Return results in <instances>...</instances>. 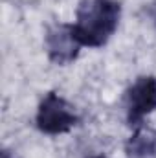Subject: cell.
<instances>
[{
  "label": "cell",
  "mask_w": 156,
  "mask_h": 158,
  "mask_svg": "<svg viewBox=\"0 0 156 158\" xmlns=\"http://www.w3.org/2000/svg\"><path fill=\"white\" fill-rule=\"evenodd\" d=\"M44 48L51 63L66 66L79 57L83 46L74 33L72 24H53L44 35Z\"/></svg>",
  "instance_id": "277c9868"
},
{
  "label": "cell",
  "mask_w": 156,
  "mask_h": 158,
  "mask_svg": "<svg viewBox=\"0 0 156 158\" xmlns=\"http://www.w3.org/2000/svg\"><path fill=\"white\" fill-rule=\"evenodd\" d=\"M125 109L129 125L140 127L145 116L156 110V77L140 76L125 92Z\"/></svg>",
  "instance_id": "3957f363"
},
{
  "label": "cell",
  "mask_w": 156,
  "mask_h": 158,
  "mask_svg": "<svg viewBox=\"0 0 156 158\" xmlns=\"http://www.w3.org/2000/svg\"><path fill=\"white\" fill-rule=\"evenodd\" d=\"M125 153L129 158H154L156 156V132L138 129L127 142Z\"/></svg>",
  "instance_id": "5b68a950"
},
{
  "label": "cell",
  "mask_w": 156,
  "mask_h": 158,
  "mask_svg": "<svg viewBox=\"0 0 156 158\" xmlns=\"http://www.w3.org/2000/svg\"><path fill=\"white\" fill-rule=\"evenodd\" d=\"M2 158H13L9 155V151H2Z\"/></svg>",
  "instance_id": "8992f818"
},
{
  "label": "cell",
  "mask_w": 156,
  "mask_h": 158,
  "mask_svg": "<svg viewBox=\"0 0 156 158\" xmlns=\"http://www.w3.org/2000/svg\"><path fill=\"white\" fill-rule=\"evenodd\" d=\"M77 114L74 107L57 92H48L40 99L37 116H35V125L40 132L48 136H59L70 132L77 125Z\"/></svg>",
  "instance_id": "7a4b0ae2"
},
{
  "label": "cell",
  "mask_w": 156,
  "mask_h": 158,
  "mask_svg": "<svg viewBox=\"0 0 156 158\" xmlns=\"http://www.w3.org/2000/svg\"><path fill=\"white\" fill-rule=\"evenodd\" d=\"M119 19L121 4L117 0H81L72 26L81 46L101 48L116 33Z\"/></svg>",
  "instance_id": "6da1fadb"
}]
</instances>
